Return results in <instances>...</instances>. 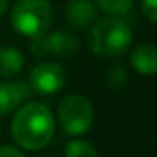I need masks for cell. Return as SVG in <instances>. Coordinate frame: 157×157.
<instances>
[{
	"mask_svg": "<svg viewBox=\"0 0 157 157\" xmlns=\"http://www.w3.org/2000/svg\"><path fill=\"white\" fill-rule=\"evenodd\" d=\"M56 120L51 110L39 101H29L15 112L10 133L17 147L24 150H41L51 142Z\"/></svg>",
	"mask_w": 157,
	"mask_h": 157,
	"instance_id": "obj_1",
	"label": "cell"
},
{
	"mask_svg": "<svg viewBox=\"0 0 157 157\" xmlns=\"http://www.w3.org/2000/svg\"><path fill=\"white\" fill-rule=\"evenodd\" d=\"M7 5H9V0H0V17H2L4 12L7 10Z\"/></svg>",
	"mask_w": 157,
	"mask_h": 157,
	"instance_id": "obj_16",
	"label": "cell"
},
{
	"mask_svg": "<svg viewBox=\"0 0 157 157\" xmlns=\"http://www.w3.org/2000/svg\"><path fill=\"white\" fill-rule=\"evenodd\" d=\"M132 44L130 25L120 17H105L95 21L88 32V46L91 52L101 58H118L125 54Z\"/></svg>",
	"mask_w": 157,
	"mask_h": 157,
	"instance_id": "obj_2",
	"label": "cell"
},
{
	"mask_svg": "<svg viewBox=\"0 0 157 157\" xmlns=\"http://www.w3.org/2000/svg\"><path fill=\"white\" fill-rule=\"evenodd\" d=\"M130 64L139 75L155 76L157 75V46L140 44L130 54Z\"/></svg>",
	"mask_w": 157,
	"mask_h": 157,
	"instance_id": "obj_9",
	"label": "cell"
},
{
	"mask_svg": "<svg viewBox=\"0 0 157 157\" xmlns=\"http://www.w3.org/2000/svg\"><path fill=\"white\" fill-rule=\"evenodd\" d=\"M93 2L100 10L113 17H123L133 7V0H93Z\"/></svg>",
	"mask_w": 157,
	"mask_h": 157,
	"instance_id": "obj_11",
	"label": "cell"
},
{
	"mask_svg": "<svg viewBox=\"0 0 157 157\" xmlns=\"http://www.w3.org/2000/svg\"><path fill=\"white\" fill-rule=\"evenodd\" d=\"M105 81L110 88L113 90H122L123 86L127 85L128 81V73H127L125 66L122 64H113L112 68L106 71V76H105Z\"/></svg>",
	"mask_w": 157,
	"mask_h": 157,
	"instance_id": "obj_13",
	"label": "cell"
},
{
	"mask_svg": "<svg viewBox=\"0 0 157 157\" xmlns=\"http://www.w3.org/2000/svg\"><path fill=\"white\" fill-rule=\"evenodd\" d=\"M64 155L66 157H98V150L86 140L73 139L66 144Z\"/></svg>",
	"mask_w": 157,
	"mask_h": 157,
	"instance_id": "obj_12",
	"label": "cell"
},
{
	"mask_svg": "<svg viewBox=\"0 0 157 157\" xmlns=\"http://www.w3.org/2000/svg\"><path fill=\"white\" fill-rule=\"evenodd\" d=\"M144 14L149 17V21H152L154 24H157V0H140Z\"/></svg>",
	"mask_w": 157,
	"mask_h": 157,
	"instance_id": "obj_14",
	"label": "cell"
},
{
	"mask_svg": "<svg viewBox=\"0 0 157 157\" xmlns=\"http://www.w3.org/2000/svg\"><path fill=\"white\" fill-rule=\"evenodd\" d=\"M93 105L83 95H68L58 105V122L63 132L71 137L86 133L93 125Z\"/></svg>",
	"mask_w": 157,
	"mask_h": 157,
	"instance_id": "obj_4",
	"label": "cell"
},
{
	"mask_svg": "<svg viewBox=\"0 0 157 157\" xmlns=\"http://www.w3.org/2000/svg\"><path fill=\"white\" fill-rule=\"evenodd\" d=\"M10 22L21 36L37 37L51 27L52 7L49 0H17L10 10Z\"/></svg>",
	"mask_w": 157,
	"mask_h": 157,
	"instance_id": "obj_3",
	"label": "cell"
},
{
	"mask_svg": "<svg viewBox=\"0 0 157 157\" xmlns=\"http://www.w3.org/2000/svg\"><path fill=\"white\" fill-rule=\"evenodd\" d=\"M79 48V39L76 34L66 29H59L51 34H42L37 37H32L31 51L34 56H56V58H69Z\"/></svg>",
	"mask_w": 157,
	"mask_h": 157,
	"instance_id": "obj_5",
	"label": "cell"
},
{
	"mask_svg": "<svg viewBox=\"0 0 157 157\" xmlns=\"http://www.w3.org/2000/svg\"><path fill=\"white\" fill-rule=\"evenodd\" d=\"M0 157H25L21 147L14 145H0Z\"/></svg>",
	"mask_w": 157,
	"mask_h": 157,
	"instance_id": "obj_15",
	"label": "cell"
},
{
	"mask_svg": "<svg viewBox=\"0 0 157 157\" xmlns=\"http://www.w3.org/2000/svg\"><path fill=\"white\" fill-rule=\"evenodd\" d=\"M66 83V71L54 61H42L29 73L27 85L32 93L37 95H54L61 91Z\"/></svg>",
	"mask_w": 157,
	"mask_h": 157,
	"instance_id": "obj_6",
	"label": "cell"
},
{
	"mask_svg": "<svg viewBox=\"0 0 157 157\" xmlns=\"http://www.w3.org/2000/svg\"><path fill=\"white\" fill-rule=\"evenodd\" d=\"M24 56L19 49L0 46V78H14L24 69Z\"/></svg>",
	"mask_w": 157,
	"mask_h": 157,
	"instance_id": "obj_10",
	"label": "cell"
},
{
	"mask_svg": "<svg viewBox=\"0 0 157 157\" xmlns=\"http://www.w3.org/2000/svg\"><path fill=\"white\" fill-rule=\"evenodd\" d=\"M98 7L93 0H69L66 5V21L73 29H88L96 21Z\"/></svg>",
	"mask_w": 157,
	"mask_h": 157,
	"instance_id": "obj_8",
	"label": "cell"
},
{
	"mask_svg": "<svg viewBox=\"0 0 157 157\" xmlns=\"http://www.w3.org/2000/svg\"><path fill=\"white\" fill-rule=\"evenodd\" d=\"M27 81H4L0 83V115L15 112L17 106L31 95Z\"/></svg>",
	"mask_w": 157,
	"mask_h": 157,
	"instance_id": "obj_7",
	"label": "cell"
}]
</instances>
